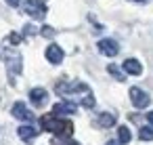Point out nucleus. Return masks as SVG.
I'll use <instances>...</instances> for the list:
<instances>
[{
  "mask_svg": "<svg viewBox=\"0 0 153 145\" xmlns=\"http://www.w3.org/2000/svg\"><path fill=\"white\" fill-rule=\"evenodd\" d=\"M59 97H78V101L84 107H94V97L90 95V88L84 82H71V84H57Z\"/></svg>",
  "mask_w": 153,
  "mask_h": 145,
  "instance_id": "nucleus-1",
  "label": "nucleus"
},
{
  "mask_svg": "<svg viewBox=\"0 0 153 145\" xmlns=\"http://www.w3.org/2000/svg\"><path fill=\"white\" fill-rule=\"evenodd\" d=\"M40 124H42L44 130H51V132H55V135H59V137H69V135L74 132V124H71L69 120H63V118L55 116V114L42 116Z\"/></svg>",
  "mask_w": 153,
  "mask_h": 145,
  "instance_id": "nucleus-2",
  "label": "nucleus"
},
{
  "mask_svg": "<svg viewBox=\"0 0 153 145\" xmlns=\"http://www.w3.org/2000/svg\"><path fill=\"white\" fill-rule=\"evenodd\" d=\"M4 63H7V72H9V78L15 80L19 74H21V65H23V59L19 53H7L4 57Z\"/></svg>",
  "mask_w": 153,
  "mask_h": 145,
  "instance_id": "nucleus-3",
  "label": "nucleus"
},
{
  "mask_svg": "<svg viewBox=\"0 0 153 145\" xmlns=\"http://www.w3.org/2000/svg\"><path fill=\"white\" fill-rule=\"evenodd\" d=\"M130 101H132V105H134V107H138V109H145V107H149V103H151V97H149V93H145L143 88H138V86H132V88H130Z\"/></svg>",
  "mask_w": 153,
  "mask_h": 145,
  "instance_id": "nucleus-4",
  "label": "nucleus"
},
{
  "mask_svg": "<svg viewBox=\"0 0 153 145\" xmlns=\"http://www.w3.org/2000/svg\"><path fill=\"white\" fill-rule=\"evenodd\" d=\"M25 13L32 17H44L46 7H44V0H25Z\"/></svg>",
  "mask_w": 153,
  "mask_h": 145,
  "instance_id": "nucleus-5",
  "label": "nucleus"
},
{
  "mask_svg": "<svg viewBox=\"0 0 153 145\" xmlns=\"http://www.w3.org/2000/svg\"><path fill=\"white\" fill-rule=\"evenodd\" d=\"M78 111V105L74 101H59L53 105V114L55 116H71Z\"/></svg>",
  "mask_w": 153,
  "mask_h": 145,
  "instance_id": "nucleus-6",
  "label": "nucleus"
},
{
  "mask_svg": "<svg viewBox=\"0 0 153 145\" xmlns=\"http://www.w3.org/2000/svg\"><path fill=\"white\" fill-rule=\"evenodd\" d=\"M99 51L105 55V57H115L117 55V51H120V46H117V42L115 40H111V38H103V40H99Z\"/></svg>",
  "mask_w": 153,
  "mask_h": 145,
  "instance_id": "nucleus-7",
  "label": "nucleus"
},
{
  "mask_svg": "<svg viewBox=\"0 0 153 145\" xmlns=\"http://www.w3.org/2000/svg\"><path fill=\"white\" fill-rule=\"evenodd\" d=\"M11 114L15 116V118H19V120H23V122H30L32 118H34V114L27 109V105L25 103H21V101H17L13 107H11Z\"/></svg>",
  "mask_w": 153,
  "mask_h": 145,
  "instance_id": "nucleus-8",
  "label": "nucleus"
},
{
  "mask_svg": "<svg viewBox=\"0 0 153 145\" xmlns=\"http://www.w3.org/2000/svg\"><path fill=\"white\" fill-rule=\"evenodd\" d=\"M46 59H48L53 65L61 63V61H63V51H61V46H59V44H51V46L46 49Z\"/></svg>",
  "mask_w": 153,
  "mask_h": 145,
  "instance_id": "nucleus-9",
  "label": "nucleus"
},
{
  "mask_svg": "<svg viewBox=\"0 0 153 145\" xmlns=\"http://www.w3.org/2000/svg\"><path fill=\"white\" fill-rule=\"evenodd\" d=\"M124 72L128 76H140L143 74V65L138 59H126L124 61Z\"/></svg>",
  "mask_w": 153,
  "mask_h": 145,
  "instance_id": "nucleus-10",
  "label": "nucleus"
},
{
  "mask_svg": "<svg viewBox=\"0 0 153 145\" xmlns=\"http://www.w3.org/2000/svg\"><path fill=\"white\" fill-rule=\"evenodd\" d=\"M17 135H19V137H21L25 143H32V141H34V137L38 135V130H36L34 126H30V124H27V126H19Z\"/></svg>",
  "mask_w": 153,
  "mask_h": 145,
  "instance_id": "nucleus-11",
  "label": "nucleus"
},
{
  "mask_svg": "<svg viewBox=\"0 0 153 145\" xmlns=\"http://www.w3.org/2000/svg\"><path fill=\"white\" fill-rule=\"evenodd\" d=\"M97 124H99L101 128H111V126L115 124V116L109 114V111H107V114H101V116L97 118Z\"/></svg>",
  "mask_w": 153,
  "mask_h": 145,
  "instance_id": "nucleus-12",
  "label": "nucleus"
},
{
  "mask_svg": "<svg viewBox=\"0 0 153 145\" xmlns=\"http://www.w3.org/2000/svg\"><path fill=\"white\" fill-rule=\"evenodd\" d=\"M30 99H32L36 105H40L42 101H46V90H44V88H32V90H30Z\"/></svg>",
  "mask_w": 153,
  "mask_h": 145,
  "instance_id": "nucleus-13",
  "label": "nucleus"
},
{
  "mask_svg": "<svg viewBox=\"0 0 153 145\" xmlns=\"http://www.w3.org/2000/svg\"><path fill=\"white\" fill-rule=\"evenodd\" d=\"M130 139H132V132L128 130V126H120V130H117V141L124 143V145H128Z\"/></svg>",
  "mask_w": 153,
  "mask_h": 145,
  "instance_id": "nucleus-14",
  "label": "nucleus"
},
{
  "mask_svg": "<svg viewBox=\"0 0 153 145\" xmlns=\"http://www.w3.org/2000/svg\"><path fill=\"white\" fill-rule=\"evenodd\" d=\"M138 137H140V141H153V128L151 126H143L138 130Z\"/></svg>",
  "mask_w": 153,
  "mask_h": 145,
  "instance_id": "nucleus-15",
  "label": "nucleus"
},
{
  "mask_svg": "<svg viewBox=\"0 0 153 145\" xmlns=\"http://www.w3.org/2000/svg\"><path fill=\"white\" fill-rule=\"evenodd\" d=\"M107 72H109V74H111L115 80H120V82H124V80H126V76H124V74H122V72H120L115 65H109V67H107Z\"/></svg>",
  "mask_w": 153,
  "mask_h": 145,
  "instance_id": "nucleus-16",
  "label": "nucleus"
},
{
  "mask_svg": "<svg viewBox=\"0 0 153 145\" xmlns=\"http://www.w3.org/2000/svg\"><path fill=\"white\" fill-rule=\"evenodd\" d=\"M7 42H9V44H19V42H21V36H19V34H9V36H7Z\"/></svg>",
  "mask_w": 153,
  "mask_h": 145,
  "instance_id": "nucleus-17",
  "label": "nucleus"
},
{
  "mask_svg": "<svg viewBox=\"0 0 153 145\" xmlns=\"http://www.w3.org/2000/svg\"><path fill=\"white\" fill-rule=\"evenodd\" d=\"M147 122H149V124H151V128H153V111H149V114H147Z\"/></svg>",
  "mask_w": 153,
  "mask_h": 145,
  "instance_id": "nucleus-18",
  "label": "nucleus"
},
{
  "mask_svg": "<svg viewBox=\"0 0 153 145\" xmlns=\"http://www.w3.org/2000/svg\"><path fill=\"white\" fill-rule=\"evenodd\" d=\"M4 2L11 4V7H17V4H19V0H4Z\"/></svg>",
  "mask_w": 153,
  "mask_h": 145,
  "instance_id": "nucleus-19",
  "label": "nucleus"
},
{
  "mask_svg": "<svg viewBox=\"0 0 153 145\" xmlns=\"http://www.w3.org/2000/svg\"><path fill=\"white\" fill-rule=\"evenodd\" d=\"M107 145H120V141H109Z\"/></svg>",
  "mask_w": 153,
  "mask_h": 145,
  "instance_id": "nucleus-20",
  "label": "nucleus"
},
{
  "mask_svg": "<svg viewBox=\"0 0 153 145\" xmlns=\"http://www.w3.org/2000/svg\"><path fill=\"white\" fill-rule=\"evenodd\" d=\"M134 2H147V0H134Z\"/></svg>",
  "mask_w": 153,
  "mask_h": 145,
  "instance_id": "nucleus-21",
  "label": "nucleus"
}]
</instances>
